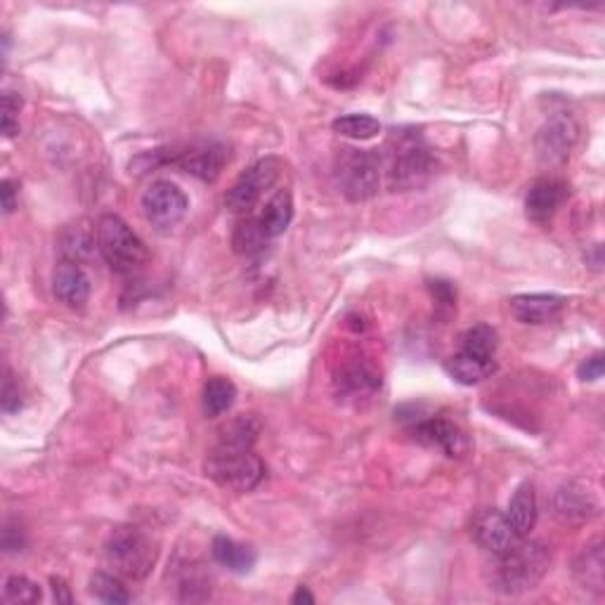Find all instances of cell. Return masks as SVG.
<instances>
[{
  "label": "cell",
  "instance_id": "6da1fadb",
  "mask_svg": "<svg viewBox=\"0 0 605 605\" xmlns=\"http://www.w3.org/2000/svg\"><path fill=\"white\" fill-rule=\"evenodd\" d=\"M204 473L225 490L251 492L265 480V464L253 452V445L218 438V445L206 457Z\"/></svg>",
  "mask_w": 605,
  "mask_h": 605
},
{
  "label": "cell",
  "instance_id": "7a4b0ae2",
  "mask_svg": "<svg viewBox=\"0 0 605 605\" xmlns=\"http://www.w3.org/2000/svg\"><path fill=\"white\" fill-rule=\"evenodd\" d=\"M551 546L544 542H528V537L520 542L509 554L497 558V572H494V589L502 594H525L532 591L551 568Z\"/></svg>",
  "mask_w": 605,
  "mask_h": 605
},
{
  "label": "cell",
  "instance_id": "3957f363",
  "mask_svg": "<svg viewBox=\"0 0 605 605\" xmlns=\"http://www.w3.org/2000/svg\"><path fill=\"white\" fill-rule=\"evenodd\" d=\"M97 251L119 275H135L149 263V251L126 220L107 213L97 220Z\"/></svg>",
  "mask_w": 605,
  "mask_h": 605
},
{
  "label": "cell",
  "instance_id": "277c9868",
  "mask_svg": "<svg viewBox=\"0 0 605 605\" xmlns=\"http://www.w3.org/2000/svg\"><path fill=\"white\" fill-rule=\"evenodd\" d=\"M104 558L116 575L128 577V580H145L159 558V546L145 530L135 528V525H121L107 537Z\"/></svg>",
  "mask_w": 605,
  "mask_h": 605
},
{
  "label": "cell",
  "instance_id": "5b68a950",
  "mask_svg": "<svg viewBox=\"0 0 605 605\" xmlns=\"http://www.w3.org/2000/svg\"><path fill=\"white\" fill-rule=\"evenodd\" d=\"M383 156L379 149H341L336 156V185L348 201L372 199L381 187Z\"/></svg>",
  "mask_w": 605,
  "mask_h": 605
},
{
  "label": "cell",
  "instance_id": "8992f818",
  "mask_svg": "<svg viewBox=\"0 0 605 605\" xmlns=\"http://www.w3.org/2000/svg\"><path fill=\"white\" fill-rule=\"evenodd\" d=\"M438 161L424 142L416 135H400L398 147H395L393 161L388 168L390 190L409 192L424 187L435 175Z\"/></svg>",
  "mask_w": 605,
  "mask_h": 605
},
{
  "label": "cell",
  "instance_id": "52a82bcc",
  "mask_svg": "<svg viewBox=\"0 0 605 605\" xmlns=\"http://www.w3.org/2000/svg\"><path fill=\"white\" fill-rule=\"evenodd\" d=\"M282 171V161L277 156H265L234 180V185L225 194V206L234 216H251L253 208L263 199V194L275 185Z\"/></svg>",
  "mask_w": 605,
  "mask_h": 605
},
{
  "label": "cell",
  "instance_id": "ba28073f",
  "mask_svg": "<svg viewBox=\"0 0 605 605\" xmlns=\"http://www.w3.org/2000/svg\"><path fill=\"white\" fill-rule=\"evenodd\" d=\"M580 140V123L570 112H554L535 135L537 161L546 168L563 166Z\"/></svg>",
  "mask_w": 605,
  "mask_h": 605
},
{
  "label": "cell",
  "instance_id": "9c48e42d",
  "mask_svg": "<svg viewBox=\"0 0 605 605\" xmlns=\"http://www.w3.org/2000/svg\"><path fill=\"white\" fill-rule=\"evenodd\" d=\"M190 201L178 185L168 180L152 182L142 194V213L147 223L159 227V230H171L185 218Z\"/></svg>",
  "mask_w": 605,
  "mask_h": 605
},
{
  "label": "cell",
  "instance_id": "30bf717a",
  "mask_svg": "<svg viewBox=\"0 0 605 605\" xmlns=\"http://www.w3.org/2000/svg\"><path fill=\"white\" fill-rule=\"evenodd\" d=\"M227 161H230V149L220 142H197V145L180 149V152L168 149V164L178 166L180 171L204 182H216Z\"/></svg>",
  "mask_w": 605,
  "mask_h": 605
},
{
  "label": "cell",
  "instance_id": "8fae6325",
  "mask_svg": "<svg viewBox=\"0 0 605 605\" xmlns=\"http://www.w3.org/2000/svg\"><path fill=\"white\" fill-rule=\"evenodd\" d=\"M473 537H476V542L483 546L485 551H490V554L497 558L509 554L511 549H516V546L525 539L513 530L506 513L494 509L483 511L476 518V523H473Z\"/></svg>",
  "mask_w": 605,
  "mask_h": 605
},
{
  "label": "cell",
  "instance_id": "7c38bea8",
  "mask_svg": "<svg viewBox=\"0 0 605 605\" xmlns=\"http://www.w3.org/2000/svg\"><path fill=\"white\" fill-rule=\"evenodd\" d=\"M409 433H412L416 442L445 452L447 457H459V454L466 450L464 433L447 419H435V416H431V419H416L414 424L409 426Z\"/></svg>",
  "mask_w": 605,
  "mask_h": 605
},
{
  "label": "cell",
  "instance_id": "4fadbf2b",
  "mask_svg": "<svg viewBox=\"0 0 605 605\" xmlns=\"http://www.w3.org/2000/svg\"><path fill=\"white\" fill-rule=\"evenodd\" d=\"M568 194V185L563 180L539 178L537 182H532L528 197H525V216L537 225L549 223L558 213V208L565 204Z\"/></svg>",
  "mask_w": 605,
  "mask_h": 605
},
{
  "label": "cell",
  "instance_id": "5bb4252c",
  "mask_svg": "<svg viewBox=\"0 0 605 605\" xmlns=\"http://www.w3.org/2000/svg\"><path fill=\"white\" fill-rule=\"evenodd\" d=\"M565 303L556 294H520L511 298L509 310L520 324H549L565 310Z\"/></svg>",
  "mask_w": 605,
  "mask_h": 605
},
{
  "label": "cell",
  "instance_id": "9a60e30c",
  "mask_svg": "<svg viewBox=\"0 0 605 605\" xmlns=\"http://www.w3.org/2000/svg\"><path fill=\"white\" fill-rule=\"evenodd\" d=\"M52 291L67 308H83L90 298V277L78 263L62 260L52 275Z\"/></svg>",
  "mask_w": 605,
  "mask_h": 605
},
{
  "label": "cell",
  "instance_id": "2e32d148",
  "mask_svg": "<svg viewBox=\"0 0 605 605\" xmlns=\"http://www.w3.org/2000/svg\"><path fill=\"white\" fill-rule=\"evenodd\" d=\"M596 497L591 492L584 490L582 485L570 483L568 487H561L556 494V513L558 518L570 520V523H584L598 516Z\"/></svg>",
  "mask_w": 605,
  "mask_h": 605
},
{
  "label": "cell",
  "instance_id": "e0dca14e",
  "mask_svg": "<svg viewBox=\"0 0 605 605\" xmlns=\"http://www.w3.org/2000/svg\"><path fill=\"white\" fill-rule=\"evenodd\" d=\"M260 230L265 232V237L277 239L286 232V227L291 225L294 220V199H291L289 190H279L277 194L265 201V206L260 208V213L256 216Z\"/></svg>",
  "mask_w": 605,
  "mask_h": 605
},
{
  "label": "cell",
  "instance_id": "ac0fdd59",
  "mask_svg": "<svg viewBox=\"0 0 605 605\" xmlns=\"http://www.w3.org/2000/svg\"><path fill=\"white\" fill-rule=\"evenodd\" d=\"M445 372L450 374V379L461 383V386H478V383L490 379V376L497 372V362L461 350V353L452 355L450 360L445 362Z\"/></svg>",
  "mask_w": 605,
  "mask_h": 605
},
{
  "label": "cell",
  "instance_id": "d6986e66",
  "mask_svg": "<svg viewBox=\"0 0 605 605\" xmlns=\"http://www.w3.org/2000/svg\"><path fill=\"white\" fill-rule=\"evenodd\" d=\"M506 518H509L513 530H516L520 537H530V532L535 530L537 525V494L532 483L518 485V490L513 492L509 502Z\"/></svg>",
  "mask_w": 605,
  "mask_h": 605
},
{
  "label": "cell",
  "instance_id": "ffe728a7",
  "mask_svg": "<svg viewBox=\"0 0 605 605\" xmlns=\"http://www.w3.org/2000/svg\"><path fill=\"white\" fill-rule=\"evenodd\" d=\"M211 556L218 565H223L230 572H237V575H246V572L253 570L256 565V551L251 546L234 542V539L218 535L211 544Z\"/></svg>",
  "mask_w": 605,
  "mask_h": 605
},
{
  "label": "cell",
  "instance_id": "44dd1931",
  "mask_svg": "<svg viewBox=\"0 0 605 605\" xmlns=\"http://www.w3.org/2000/svg\"><path fill=\"white\" fill-rule=\"evenodd\" d=\"M575 577L584 589L603 594L605 584V558H603V544L596 539L594 544L584 546L580 558L575 561Z\"/></svg>",
  "mask_w": 605,
  "mask_h": 605
},
{
  "label": "cell",
  "instance_id": "7402d4cb",
  "mask_svg": "<svg viewBox=\"0 0 605 605\" xmlns=\"http://www.w3.org/2000/svg\"><path fill=\"white\" fill-rule=\"evenodd\" d=\"M379 386H381V376L364 362H355V364H348V367H343L336 379L338 393L350 395V398H360V395L374 393Z\"/></svg>",
  "mask_w": 605,
  "mask_h": 605
},
{
  "label": "cell",
  "instance_id": "603a6c76",
  "mask_svg": "<svg viewBox=\"0 0 605 605\" xmlns=\"http://www.w3.org/2000/svg\"><path fill=\"white\" fill-rule=\"evenodd\" d=\"M237 400V386L225 376H211L204 386V414L223 416Z\"/></svg>",
  "mask_w": 605,
  "mask_h": 605
},
{
  "label": "cell",
  "instance_id": "cb8c5ba5",
  "mask_svg": "<svg viewBox=\"0 0 605 605\" xmlns=\"http://www.w3.org/2000/svg\"><path fill=\"white\" fill-rule=\"evenodd\" d=\"M270 244V239L265 237V232L260 230L256 216H244L239 220L237 227L232 232V249L239 256H256Z\"/></svg>",
  "mask_w": 605,
  "mask_h": 605
},
{
  "label": "cell",
  "instance_id": "d4e9b609",
  "mask_svg": "<svg viewBox=\"0 0 605 605\" xmlns=\"http://www.w3.org/2000/svg\"><path fill=\"white\" fill-rule=\"evenodd\" d=\"M334 133L343 135L348 140H372L381 133V123L379 119L369 114H346L338 116V119L331 123Z\"/></svg>",
  "mask_w": 605,
  "mask_h": 605
},
{
  "label": "cell",
  "instance_id": "484cf974",
  "mask_svg": "<svg viewBox=\"0 0 605 605\" xmlns=\"http://www.w3.org/2000/svg\"><path fill=\"white\" fill-rule=\"evenodd\" d=\"M497 346H499L497 331L487 327V324H476V327L468 329L464 338H461V350H464V353L487 357V360H494Z\"/></svg>",
  "mask_w": 605,
  "mask_h": 605
},
{
  "label": "cell",
  "instance_id": "4316f807",
  "mask_svg": "<svg viewBox=\"0 0 605 605\" xmlns=\"http://www.w3.org/2000/svg\"><path fill=\"white\" fill-rule=\"evenodd\" d=\"M90 594H93L97 601L109 605H123L130 601V591L123 587L119 577L109 575V572H95V575L90 577Z\"/></svg>",
  "mask_w": 605,
  "mask_h": 605
},
{
  "label": "cell",
  "instance_id": "83f0119b",
  "mask_svg": "<svg viewBox=\"0 0 605 605\" xmlns=\"http://www.w3.org/2000/svg\"><path fill=\"white\" fill-rule=\"evenodd\" d=\"M41 587L36 582H31L24 575H12L8 577L3 589V598L8 603H38L41 601Z\"/></svg>",
  "mask_w": 605,
  "mask_h": 605
},
{
  "label": "cell",
  "instance_id": "f1b7e54d",
  "mask_svg": "<svg viewBox=\"0 0 605 605\" xmlns=\"http://www.w3.org/2000/svg\"><path fill=\"white\" fill-rule=\"evenodd\" d=\"M19 112H22V97L12 90L3 93V135L15 138L19 133Z\"/></svg>",
  "mask_w": 605,
  "mask_h": 605
},
{
  "label": "cell",
  "instance_id": "f546056e",
  "mask_svg": "<svg viewBox=\"0 0 605 605\" xmlns=\"http://www.w3.org/2000/svg\"><path fill=\"white\" fill-rule=\"evenodd\" d=\"M3 412L5 414H15L22 409V395H19V386L15 383V379H12V374L5 376V383H3Z\"/></svg>",
  "mask_w": 605,
  "mask_h": 605
},
{
  "label": "cell",
  "instance_id": "4dcf8cb0",
  "mask_svg": "<svg viewBox=\"0 0 605 605\" xmlns=\"http://www.w3.org/2000/svg\"><path fill=\"white\" fill-rule=\"evenodd\" d=\"M603 369H605V362H603V353H596L591 355L584 360L580 367H577V376H580L582 381H598L603 376Z\"/></svg>",
  "mask_w": 605,
  "mask_h": 605
},
{
  "label": "cell",
  "instance_id": "1f68e13d",
  "mask_svg": "<svg viewBox=\"0 0 605 605\" xmlns=\"http://www.w3.org/2000/svg\"><path fill=\"white\" fill-rule=\"evenodd\" d=\"M431 294L440 305H454V301H457V286L445 282V279H435V282H431Z\"/></svg>",
  "mask_w": 605,
  "mask_h": 605
},
{
  "label": "cell",
  "instance_id": "d6a6232c",
  "mask_svg": "<svg viewBox=\"0 0 605 605\" xmlns=\"http://www.w3.org/2000/svg\"><path fill=\"white\" fill-rule=\"evenodd\" d=\"M0 194H3V211L5 213L15 211V206H17V201H15V197H17L15 182H12V180H3V182H0Z\"/></svg>",
  "mask_w": 605,
  "mask_h": 605
},
{
  "label": "cell",
  "instance_id": "836d02e7",
  "mask_svg": "<svg viewBox=\"0 0 605 605\" xmlns=\"http://www.w3.org/2000/svg\"><path fill=\"white\" fill-rule=\"evenodd\" d=\"M24 546V539H22V532H17L15 528H5L3 530V549L8 551V554H12V551H22Z\"/></svg>",
  "mask_w": 605,
  "mask_h": 605
},
{
  "label": "cell",
  "instance_id": "e575fe53",
  "mask_svg": "<svg viewBox=\"0 0 605 605\" xmlns=\"http://www.w3.org/2000/svg\"><path fill=\"white\" fill-rule=\"evenodd\" d=\"M52 596H55L57 603H71V591L67 587V582L60 580V577H52Z\"/></svg>",
  "mask_w": 605,
  "mask_h": 605
},
{
  "label": "cell",
  "instance_id": "d590c367",
  "mask_svg": "<svg viewBox=\"0 0 605 605\" xmlns=\"http://www.w3.org/2000/svg\"><path fill=\"white\" fill-rule=\"evenodd\" d=\"M291 603H294V605H301V603L312 605V603H315V596L310 594V589H308V587H298V589H296V594L291 596Z\"/></svg>",
  "mask_w": 605,
  "mask_h": 605
}]
</instances>
